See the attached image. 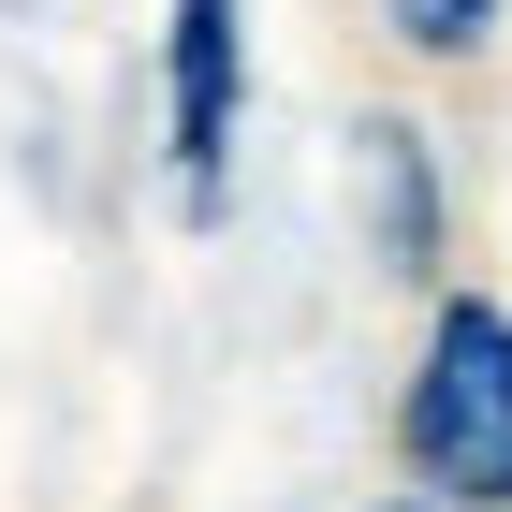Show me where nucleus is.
<instances>
[{"mask_svg": "<svg viewBox=\"0 0 512 512\" xmlns=\"http://www.w3.org/2000/svg\"><path fill=\"white\" fill-rule=\"evenodd\" d=\"M395 15V44H410V59H469L483 30H498V0H381Z\"/></svg>", "mask_w": 512, "mask_h": 512, "instance_id": "obj_4", "label": "nucleus"}, {"mask_svg": "<svg viewBox=\"0 0 512 512\" xmlns=\"http://www.w3.org/2000/svg\"><path fill=\"white\" fill-rule=\"evenodd\" d=\"M235 0H176V30H161V103H176V191L220 205V147H235Z\"/></svg>", "mask_w": 512, "mask_h": 512, "instance_id": "obj_2", "label": "nucleus"}, {"mask_svg": "<svg viewBox=\"0 0 512 512\" xmlns=\"http://www.w3.org/2000/svg\"><path fill=\"white\" fill-rule=\"evenodd\" d=\"M395 439H410V469H425L439 498H483V512L512 498V308L454 293V308L425 322V366H410Z\"/></svg>", "mask_w": 512, "mask_h": 512, "instance_id": "obj_1", "label": "nucleus"}, {"mask_svg": "<svg viewBox=\"0 0 512 512\" xmlns=\"http://www.w3.org/2000/svg\"><path fill=\"white\" fill-rule=\"evenodd\" d=\"M366 176H381V235H395V264H425V132L366 118Z\"/></svg>", "mask_w": 512, "mask_h": 512, "instance_id": "obj_3", "label": "nucleus"}]
</instances>
